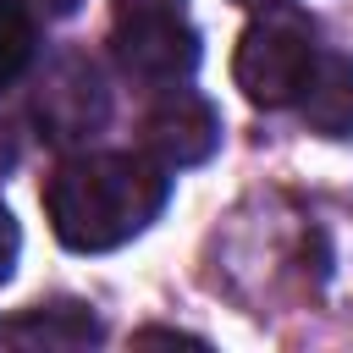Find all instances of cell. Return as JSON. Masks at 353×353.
Instances as JSON below:
<instances>
[{
    "instance_id": "cell-1",
    "label": "cell",
    "mask_w": 353,
    "mask_h": 353,
    "mask_svg": "<svg viewBox=\"0 0 353 353\" xmlns=\"http://www.w3.org/2000/svg\"><path fill=\"white\" fill-rule=\"evenodd\" d=\"M171 176L149 154H66L44 182L50 232L72 254H110L149 232L165 210Z\"/></svg>"
},
{
    "instance_id": "cell-2",
    "label": "cell",
    "mask_w": 353,
    "mask_h": 353,
    "mask_svg": "<svg viewBox=\"0 0 353 353\" xmlns=\"http://www.w3.org/2000/svg\"><path fill=\"white\" fill-rule=\"evenodd\" d=\"M314 55H320L314 22L281 0V6H265V11L243 28L237 55H232V83L243 88L248 105L281 110V105L298 99V88H303Z\"/></svg>"
},
{
    "instance_id": "cell-3",
    "label": "cell",
    "mask_w": 353,
    "mask_h": 353,
    "mask_svg": "<svg viewBox=\"0 0 353 353\" xmlns=\"http://www.w3.org/2000/svg\"><path fill=\"white\" fill-rule=\"evenodd\" d=\"M110 50L132 83H149V88L188 83L199 66V28L188 0H116Z\"/></svg>"
},
{
    "instance_id": "cell-4",
    "label": "cell",
    "mask_w": 353,
    "mask_h": 353,
    "mask_svg": "<svg viewBox=\"0 0 353 353\" xmlns=\"http://www.w3.org/2000/svg\"><path fill=\"white\" fill-rule=\"evenodd\" d=\"M33 121H39L44 143H55V149H72V143H88L94 132H105V121H110V88H105L99 61L83 55V50L55 55L39 72Z\"/></svg>"
},
{
    "instance_id": "cell-5",
    "label": "cell",
    "mask_w": 353,
    "mask_h": 353,
    "mask_svg": "<svg viewBox=\"0 0 353 353\" xmlns=\"http://www.w3.org/2000/svg\"><path fill=\"white\" fill-rule=\"evenodd\" d=\"M215 149H221V110L199 88L171 83L143 116V154L165 171H182V165H204Z\"/></svg>"
},
{
    "instance_id": "cell-6",
    "label": "cell",
    "mask_w": 353,
    "mask_h": 353,
    "mask_svg": "<svg viewBox=\"0 0 353 353\" xmlns=\"http://www.w3.org/2000/svg\"><path fill=\"white\" fill-rule=\"evenodd\" d=\"M292 265L314 298H325L331 309H347L353 303V210L320 204V210L298 215Z\"/></svg>"
},
{
    "instance_id": "cell-7",
    "label": "cell",
    "mask_w": 353,
    "mask_h": 353,
    "mask_svg": "<svg viewBox=\"0 0 353 353\" xmlns=\"http://www.w3.org/2000/svg\"><path fill=\"white\" fill-rule=\"evenodd\" d=\"M298 116L320 138H353V55L320 50L303 88H298Z\"/></svg>"
},
{
    "instance_id": "cell-8",
    "label": "cell",
    "mask_w": 353,
    "mask_h": 353,
    "mask_svg": "<svg viewBox=\"0 0 353 353\" xmlns=\"http://www.w3.org/2000/svg\"><path fill=\"white\" fill-rule=\"evenodd\" d=\"M6 336L22 347H88V342H99V320L83 303H39L22 320H11Z\"/></svg>"
},
{
    "instance_id": "cell-9",
    "label": "cell",
    "mask_w": 353,
    "mask_h": 353,
    "mask_svg": "<svg viewBox=\"0 0 353 353\" xmlns=\"http://www.w3.org/2000/svg\"><path fill=\"white\" fill-rule=\"evenodd\" d=\"M39 55V22L28 0H0V88H11Z\"/></svg>"
},
{
    "instance_id": "cell-10",
    "label": "cell",
    "mask_w": 353,
    "mask_h": 353,
    "mask_svg": "<svg viewBox=\"0 0 353 353\" xmlns=\"http://www.w3.org/2000/svg\"><path fill=\"white\" fill-rule=\"evenodd\" d=\"M17 254H22V232H17V215L0 204V287L11 281V270H17Z\"/></svg>"
},
{
    "instance_id": "cell-11",
    "label": "cell",
    "mask_w": 353,
    "mask_h": 353,
    "mask_svg": "<svg viewBox=\"0 0 353 353\" xmlns=\"http://www.w3.org/2000/svg\"><path fill=\"white\" fill-rule=\"evenodd\" d=\"M138 342H182V347H204V336H188V331H165V325H143Z\"/></svg>"
},
{
    "instance_id": "cell-12",
    "label": "cell",
    "mask_w": 353,
    "mask_h": 353,
    "mask_svg": "<svg viewBox=\"0 0 353 353\" xmlns=\"http://www.w3.org/2000/svg\"><path fill=\"white\" fill-rule=\"evenodd\" d=\"M39 6H44V11H50V17H72V11H77V6H83V0H39Z\"/></svg>"
},
{
    "instance_id": "cell-13",
    "label": "cell",
    "mask_w": 353,
    "mask_h": 353,
    "mask_svg": "<svg viewBox=\"0 0 353 353\" xmlns=\"http://www.w3.org/2000/svg\"><path fill=\"white\" fill-rule=\"evenodd\" d=\"M237 6H254V11H265V6H281V0H237Z\"/></svg>"
}]
</instances>
